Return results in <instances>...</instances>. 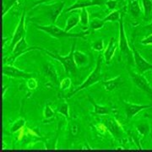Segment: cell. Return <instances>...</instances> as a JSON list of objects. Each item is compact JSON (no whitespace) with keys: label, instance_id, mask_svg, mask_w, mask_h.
Instances as JSON below:
<instances>
[{"label":"cell","instance_id":"18","mask_svg":"<svg viewBox=\"0 0 152 152\" xmlns=\"http://www.w3.org/2000/svg\"><path fill=\"white\" fill-rule=\"evenodd\" d=\"M88 98H89V101L92 104L93 107H94V113L98 114V115H107L109 114V109L107 107H104V106H102V105H98L97 103H96V102L94 101V99L91 98V96H88Z\"/></svg>","mask_w":152,"mask_h":152},{"label":"cell","instance_id":"25","mask_svg":"<svg viewBox=\"0 0 152 152\" xmlns=\"http://www.w3.org/2000/svg\"><path fill=\"white\" fill-rule=\"evenodd\" d=\"M136 129L138 131V133L142 136V137H145L149 133H150V125L147 122L145 123H141L136 127Z\"/></svg>","mask_w":152,"mask_h":152},{"label":"cell","instance_id":"32","mask_svg":"<svg viewBox=\"0 0 152 152\" xmlns=\"http://www.w3.org/2000/svg\"><path fill=\"white\" fill-rule=\"evenodd\" d=\"M118 0H107L105 4L107 6V8L109 10H115L116 7H117V4H118Z\"/></svg>","mask_w":152,"mask_h":152},{"label":"cell","instance_id":"28","mask_svg":"<svg viewBox=\"0 0 152 152\" xmlns=\"http://www.w3.org/2000/svg\"><path fill=\"white\" fill-rule=\"evenodd\" d=\"M58 113L64 116L66 118H69V104L66 102H64L59 106V108L58 109Z\"/></svg>","mask_w":152,"mask_h":152},{"label":"cell","instance_id":"4","mask_svg":"<svg viewBox=\"0 0 152 152\" xmlns=\"http://www.w3.org/2000/svg\"><path fill=\"white\" fill-rule=\"evenodd\" d=\"M119 49L120 53L122 57H124L129 62L132 60L133 58V52L131 47L128 42V39L126 37V33L124 31V15L121 14L119 20Z\"/></svg>","mask_w":152,"mask_h":152},{"label":"cell","instance_id":"17","mask_svg":"<svg viewBox=\"0 0 152 152\" xmlns=\"http://www.w3.org/2000/svg\"><path fill=\"white\" fill-rule=\"evenodd\" d=\"M43 72L44 75L50 78L53 81H58V74H57V70L54 68V66L50 64L44 65Z\"/></svg>","mask_w":152,"mask_h":152},{"label":"cell","instance_id":"37","mask_svg":"<svg viewBox=\"0 0 152 152\" xmlns=\"http://www.w3.org/2000/svg\"><path fill=\"white\" fill-rule=\"evenodd\" d=\"M150 26H151V27L152 28V21H151V24H150Z\"/></svg>","mask_w":152,"mask_h":152},{"label":"cell","instance_id":"29","mask_svg":"<svg viewBox=\"0 0 152 152\" xmlns=\"http://www.w3.org/2000/svg\"><path fill=\"white\" fill-rule=\"evenodd\" d=\"M91 48L94 51H96V52H101L102 51L104 48V40L102 38L99 39L97 41L94 42L91 45Z\"/></svg>","mask_w":152,"mask_h":152},{"label":"cell","instance_id":"20","mask_svg":"<svg viewBox=\"0 0 152 152\" xmlns=\"http://www.w3.org/2000/svg\"><path fill=\"white\" fill-rule=\"evenodd\" d=\"M79 22H80V16L77 15H72L67 19L64 30L67 32H70L71 30L76 26L79 24Z\"/></svg>","mask_w":152,"mask_h":152},{"label":"cell","instance_id":"39","mask_svg":"<svg viewBox=\"0 0 152 152\" xmlns=\"http://www.w3.org/2000/svg\"><path fill=\"white\" fill-rule=\"evenodd\" d=\"M151 71H152V70H151Z\"/></svg>","mask_w":152,"mask_h":152},{"label":"cell","instance_id":"9","mask_svg":"<svg viewBox=\"0 0 152 152\" xmlns=\"http://www.w3.org/2000/svg\"><path fill=\"white\" fill-rule=\"evenodd\" d=\"M4 74L6 76H9L11 78H22V79H29L34 76V74L32 73H26L11 64H5L4 66Z\"/></svg>","mask_w":152,"mask_h":152},{"label":"cell","instance_id":"26","mask_svg":"<svg viewBox=\"0 0 152 152\" xmlns=\"http://www.w3.org/2000/svg\"><path fill=\"white\" fill-rule=\"evenodd\" d=\"M121 17V12L120 10H113L110 14L103 19L105 22L107 21H119Z\"/></svg>","mask_w":152,"mask_h":152},{"label":"cell","instance_id":"23","mask_svg":"<svg viewBox=\"0 0 152 152\" xmlns=\"http://www.w3.org/2000/svg\"><path fill=\"white\" fill-rule=\"evenodd\" d=\"M26 124V119L23 118H20L19 119H17L16 121L13 124V125L11 126V133H16V132H19L20 130H21L22 129L25 127Z\"/></svg>","mask_w":152,"mask_h":152},{"label":"cell","instance_id":"19","mask_svg":"<svg viewBox=\"0 0 152 152\" xmlns=\"http://www.w3.org/2000/svg\"><path fill=\"white\" fill-rule=\"evenodd\" d=\"M129 13L134 18H138L141 14V8L138 0H132L129 3Z\"/></svg>","mask_w":152,"mask_h":152},{"label":"cell","instance_id":"24","mask_svg":"<svg viewBox=\"0 0 152 152\" xmlns=\"http://www.w3.org/2000/svg\"><path fill=\"white\" fill-rule=\"evenodd\" d=\"M106 22L104 21L103 20L98 19V18H95L92 19L90 23H89V28L93 31H97L99 29H102L103 27Z\"/></svg>","mask_w":152,"mask_h":152},{"label":"cell","instance_id":"34","mask_svg":"<svg viewBox=\"0 0 152 152\" xmlns=\"http://www.w3.org/2000/svg\"><path fill=\"white\" fill-rule=\"evenodd\" d=\"M16 2H17V0H8V3H7V4H6L5 10H4V15H5L6 13L9 11V10H10L11 7L14 5Z\"/></svg>","mask_w":152,"mask_h":152},{"label":"cell","instance_id":"6","mask_svg":"<svg viewBox=\"0 0 152 152\" xmlns=\"http://www.w3.org/2000/svg\"><path fill=\"white\" fill-rule=\"evenodd\" d=\"M132 52H133V58H134V63L135 64L137 70L140 74L144 75L147 71L152 70V64H150L149 62H147L146 60L145 59L141 54L136 50L134 44H132Z\"/></svg>","mask_w":152,"mask_h":152},{"label":"cell","instance_id":"10","mask_svg":"<svg viewBox=\"0 0 152 152\" xmlns=\"http://www.w3.org/2000/svg\"><path fill=\"white\" fill-rule=\"evenodd\" d=\"M125 106V113L128 119H132L133 118L135 117L137 113L141 112L145 109H148L152 107V105H140V104L129 103V102H124Z\"/></svg>","mask_w":152,"mask_h":152},{"label":"cell","instance_id":"14","mask_svg":"<svg viewBox=\"0 0 152 152\" xmlns=\"http://www.w3.org/2000/svg\"><path fill=\"white\" fill-rule=\"evenodd\" d=\"M124 83V80H123V77L121 75L117 76L113 79H111L108 80H106L103 81V87L104 90L107 92H111L114 91L118 86H121L122 84Z\"/></svg>","mask_w":152,"mask_h":152},{"label":"cell","instance_id":"30","mask_svg":"<svg viewBox=\"0 0 152 152\" xmlns=\"http://www.w3.org/2000/svg\"><path fill=\"white\" fill-rule=\"evenodd\" d=\"M71 85H72V81L69 77H66L65 79H64L62 81L60 82V90L61 91H65L68 90L69 88H70Z\"/></svg>","mask_w":152,"mask_h":152},{"label":"cell","instance_id":"5","mask_svg":"<svg viewBox=\"0 0 152 152\" xmlns=\"http://www.w3.org/2000/svg\"><path fill=\"white\" fill-rule=\"evenodd\" d=\"M129 75L130 76L132 82L134 84L135 86L142 90L143 91L148 93L150 96H152V88L151 87L149 82L146 80V78L144 76V75L140 74V73H136L134 71L132 70H129Z\"/></svg>","mask_w":152,"mask_h":152},{"label":"cell","instance_id":"12","mask_svg":"<svg viewBox=\"0 0 152 152\" xmlns=\"http://www.w3.org/2000/svg\"><path fill=\"white\" fill-rule=\"evenodd\" d=\"M105 125H106L107 130L113 135L114 138H116V139L119 138L121 135V128L116 120L113 118H107Z\"/></svg>","mask_w":152,"mask_h":152},{"label":"cell","instance_id":"11","mask_svg":"<svg viewBox=\"0 0 152 152\" xmlns=\"http://www.w3.org/2000/svg\"><path fill=\"white\" fill-rule=\"evenodd\" d=\"M65 6V2L64 0H58V2L53 4L51 6V9L48 12V18L51 21V24H55L57 22L58 17L59 16Z\"/></svg>","mask_w":152,"mask_h":152},{"label":"cell","instance_id":"8","mask_svg":"<svg viewBox=\"0 0 152 152\" xmlns=\"http://www.w3.org/2000/svg\"><path fill=\"white\" fill-rule=\"evenodd\" d=\"M26 10L23 11L22 13L20 20L19 22L16 29L14 32L13 37H12V42H11V48H14V47L17 44L18 42H20L23 37H26Z\"/></svg>","mask_w":152,"mask_h":152},{"label":"cell","instance_id":"13","mask_svg":"<svg viewBox=\"0 0 152 152\" xmlns=\"http://www.w3.org/2000/svg\"><path fill=\"white\" fill-rule=\"evenodd\" d=\"M74 58H75L76 66L78 68L85 67V66H87L90 64V58H89V56L86 53L81 52V51L75 50V53H74Z\"/></svg>","mask_w":152,"mask_h":152},{"label":"cell","instance_id":"21","mask_svg":"<svg viewBox=\"0 0 152 152\" xmlns=\"http://www.w3.org/2000/svg\"><path fill=\"white\" fill-rule=\"evenodd\" d=\"M54 111L51 108L49 104H47L46 107H45V110H44V118H45V119L43 120V124H49V123H51V120H53L54 118Z\"/></svg>","mask_w":152,"mask_h":152},{"label":"cell","instance_id":"3","mask_svg":"<svg viewBox=\"0 0 152 152\" xmlns=\"http://www.w3.org/2000/svg\"><path fill=\"white\" fill-rule=\"evenodd\" d=\"M35 27L42 31L44 32L48 33L49 36L53 37L54 38H64V37H72V38H83L86 39V38L87 32H81V33H71L67 32L65 30H63L58 26H57L55 24H50L48 26H41V25H34Z\"/></svg>","mask_w":152,"mask_h":152},{"label":"cell","instance_id":"38","mask_svg":"<svg viewBox=\"0 0 152 152\" xmlns=\"http://www.w3.org/2000/svg\"><path fill=\"white\" fill-rule=\"evenodd\" d=\"M130 1H132V0H130Z\"/></svg>","mask_w":152,"mask_h":152},{"label":"cell","instance_id":"31","mask_svg":"<svg viewBox=\"0 0 152 152\" xmlns=\"http://www.w3.org/2000/svg\"><path fill=\"white\" fill-rule=\"evenodd\" d=\"M26 86H27L29 90H35V89L37 88L38 82L35 78L31 77V78L28 79L27 81H26Z\"/></svg>","mask_w":152,"mask_h":152},{"label":"cell","instance_id":"33","mask_svg":"<svg viewBox=\"0 0 152 152\" xmlns=\"http://www.w3.org/2000/svg\"><path fill=\"white\" fill-rule=\"evenodd\" d=\"M80 132V126L76 123H72L70 126V133L73 136H77Z\"/></svg>","mask_w":152,"mask_h":152},{"label":"cell","instance_id":"36","mask_svg":"<svg viewBox=\"0 0 152 152\" xmlns=\"http://www.w3.org/2000/svg\"><path fill=\"white\" fill-rule=\"evenodd\" d=\"M48 1H53V0H41V1H39V2H37L35 5H37V4H42V3H46V2H48Z\"/></svg>","mask_w":152,"mask_h":152},{"label":"cell","instance_id":"16","mask_svg":"<svg viewBox=\"0 0 152 152\" xmlns=\"http://www.w3.org/2000/svg\"><path fill=\"white\" fill-rule=\"evenodd\" d=\"M90 6H95L93 0H76V2L73 5H71L70 7H69L67 9L66 12L76 10H81L83 8H87Z\"/></svg>","mask_w":152,"mask_h":152},{"label":"cell","instance_id":"27","mask_svg":"<svg viewBox=\"0 0 152 152\" xmlns=\"http://www.w3.org/2000/svg\"><path fill=\"white\" fill-rule=\"evenodd\" d=\"M143 10H144V15L145 17L150 16L152 11V1L151 0H141Z\"/></svg>","mask_w":152,"mask_h":152},{"label":"cell","instance_id":"15","mask_svg":"<svg viewBox=\"0 0 152 152\" xmlns=\"http://www.w3.org/2000/svg\"><path fill=\"white\" fill-rule=\"evenodd\" d=\"M117 46H118V44H117L115 38H111L110 42L107 44V48H106L103 53L104 58L107 62H110L112 60V58H113L115 52H116V49H117Z\"/></svg>","mask_w":152,"mask_h":152},{"label":"cell","instance_id":"2","mask_svg":"<svg viewBox=\"0 0 152 152\" xmlns=\"http://www.w3.org/2000/svg\"><path fill=\"white\" fill-rule=\"evenodd\" d=\"M102 56H99L94 70L91 73L90 75L87 77L86 80L83 82L80 86H79L77 87L73 92H71L67 97L71 98L72 96H74L76 93H78L79 91H81L83 90H86V89L89 88L90 86H91L96 84V83H98L99 81H101V80H102Z\"/></svg>","mask_w":152,"mask_h":152},{"label":"cell","instance_id":"35","mask_svg":"<svg viewBox=\"0 0 152 152\" xmlns=\"http://www.w3.org/2000/svg\"><path fill=\"white\" fill-rule=\"evenodd\" d=\"M141 44L143 45H152V34L144 38L141 41Z\"/></svg>","mask_w":152,"mask_h":152},{"label":"cell","instance_id":"1","mask_svg":"<svg viewBox=\"0 0 152 152\" xmlns=\"http://www.w3.org/2000/svg\"><path fill=\"white\" fill-rule=\"evenodd\" d=\"M75 47L76 41H75L73 45H72V48H71L69 53L67 56H62L56 52H50V51H48L46 49H44L43 51L48 56L58 60L63 65L64 71L67 74H74L75 72L76 67H77L75 64V58H74V53L75 51Z\"/></svg>","mask_w":152,"mask_h":152},{"label":"cell","instance_id":"7","mask_svg":"<svg viewBox=\"0 0 152 152\" xmlns=\"http://www.w3.org/2000/svg\"><path fill=\"white\" fill-rule=\"evenodd\" d=\"M12 50H13V55L11 58V60H12L11 64L13 65L14 62L15 61L17 58H19L23 53H27L29 51H32V50H42V51H43L44 49L42 48H39V47H29V45L26 42V37H23L20 42H17L16 45L14 47V48Z\"/></svg>","mask_w":152,"mask_h":152},{"label":"cell","instance_id":"22","mask_svg":"<svg viewBox=\"0 0 152 152\" xmlns=\"http://www.w3.org/2000/svg\"><path fill=\"white\" fill-rule=\"evenodd\" d=\"M80 22L83 27H85L86 29L89 27L90 20H89V14H88V11L86 10V8L81 9L80 15Z\"/></svg>","mask_w":152,"mask_h":152}]
</instances>
